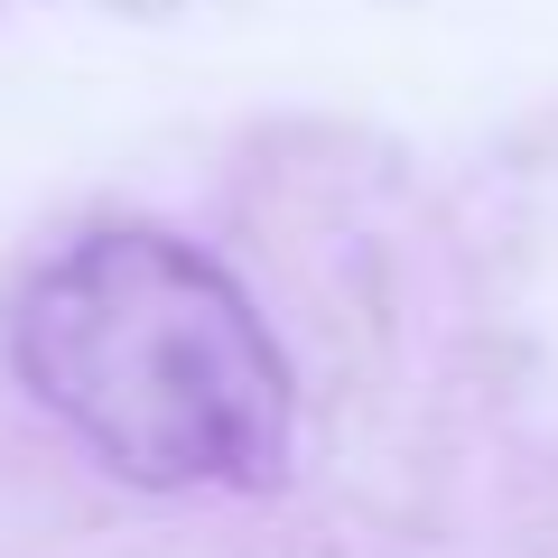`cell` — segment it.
Here are the masks:
<instances>
[{
    "instance_id": "1",
    "label": "cell",
    "mask_w": 558,
    "mask_h": 558,
    "mask_svg": "<svg viewBox=\"0 0 558 558\" xmlns=\"http://www.w3.org/2000/svg\"><path fill=\"white\" fill-rule=\"evenodd\" d=\"M28 400L140 494H252L289 465V354L223 260L159 223H102L10 317Z\"/></svg>"
}]
</instances>
